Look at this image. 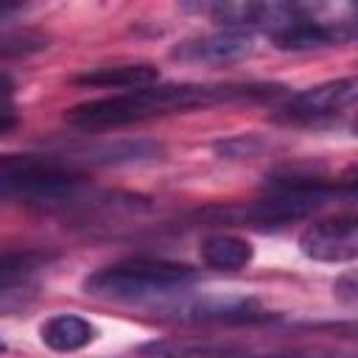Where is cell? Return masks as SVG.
<instances>
[{
    "label": "cell",
    "instance_id": "obj_3",
    "mask_svg": "<svg viewBox=\"0 0 358 358\" xmlns=\"http://www.w3.org/2000/svg\"><path fill=\"white\" fill-rule=\"evenodd\" d=\"M268 196L246 204V207H218L207 210L204 215L227 218L235 224H252V227H285L291 221L308 218L310 213L322 210L338 196V185L319 176H282L271 179Z\"/></svg>",
    "mask_w": 358,
    "mask_h": 358
},
{
    "label": "cell",
    "instance_id": "obj_8",
    "mask_svg": "<svg viewBox=\"0 0 358 358\" xmlns=\"http://www.w3.org/2000/svg\"><path fill=\"white\" fill-rule=\"evenodd\" d=\"M299 252L319 263H350L358 257V224L355 215H336L310 224L299 235Z\"/></svg>",
    "mask_w": 358,
    "mask_h": 358
},
{
    "label": "cell",
    "instance_id": "obj_19",
    "mask_svg": "<svg viewBox=\"0 0 358 358\" xmlns=\"http://www.w3.org/2000/svg\"><path fill=\"white\" fill-rule=\"evenodd\" d=\"M20 11V6L17 3H0V22L3 20H8V17H14Z\"/></svg>",
    "mask_w": 358,
    "mask_h": 358
},
{
    "label": "cell",
    "instance_id": "obj_7",
    "mask_svg": "<svg viewBox=\"0 0 358 358\" xmlns=\"http://www.w3.org/2000/svg\"><path fill=\"white\" fill-rule=\"evenodd\" d=\"M196 11L210 14L215 22H224L227 28L246 31V28H263L268 34L280 31L288 22H296L302 17H310L308 6L299 3H213V6H193Z\"/></svg>",
    "mask_w": 358,
    "mask_h": 358
},
{
    "label": "cell",
    "instance_id": "obj_15",
    "mask_svg": "<svg viewBox=\"0 0 358 358\" xmlns=\"http://www.w3.org/2000/svg\"><path fill=\"white\" fill-rule=\"evenodd\" d=\"M56 257L50 249H0V291L28 282Z\"/></svg>",
    "mask_w": 358,
    "mask_h": 358
},
{
    "label": "cell",
    "instance_id": "obj_2",
    "mask_svg": "<svg viewBox=\"0 0 358 358\" xmlns=\"http://www.w3.org/2000/svg\"><path fill=\"white\" fill-rule=\"evenodd\" d=\"M199 280V271L187 263L157 260V257H131L112 266H103L84 277L81 288L98 299H120V302H140L154 299L162 294L185 291Z\"/></svg>",
    "mask_w": 358,
    "mask_h": 358
},
{
    "label": "cell",
    "instance_id": "obj_6",
    "mask_svg": "<svg viewBox=\"0 0 358 358\" xmlns=\"http://www.w3.org/2000/svg\"><path fill=\"white\" fill-rule=\"evenodd\" d=\"M355 95H358V81L352 76L338 78V81H324V84H316L310 90L291 95L288 103L280 106L277 117L285 123H319V120H327L350 109Z\"/></svg>",
    "mask_w": 358,
    "mask_h": 358
},
{
    "label": "cell",
    "instance_id": "obj_20",
    "mask_svg": "<svg viewBox=\"0 0 358 358\" xmlns=\"http://www.w3.org/2000/svg\"><path fill=\"white\" fill-rule=\"evenodd\" d=\"M14 123H17V117H14L11 112H0V134H3V131H8Z\"/></svg>",
    "mask_w": 358,
    "mask_h": 358
},
{
    "label": "cell",
    "instance_id": "obj_11",
    "mask_svg": "<svg viewBox=\"0 0 358 358\" xmlns=\"http://www.w3.org/2000/svg\"><path fill=\"white\" fill-rule=\"evenodd\" d=\"M39 338L53 352H76L98 338V327L76 313H56L39 324Z\"/></svg>",
    "mask_w": 358,
    "mask_h": 358
},
{
    "label": "cell",
    "instance_id": "obj_13",
    "mask_svg": "<svg viewBox=\"0 0 358 358\" xmlns=\"http://www.w3.org/2000/svg\"><path fill=\"white\" fill-rule=\"evenodd\" d=\"M159 78V70L148 62L140 64H106V67H92L87 73H78L73 81L81 87H103V90H140L151 87Z\"/></svg>",
    "mask_w": 358,
    "mask_h": 358
},
{
    "label": "cell",
    "instance_id": "obj_10",
    "mask_svg": "<svg viewBox=\"0 0 358 358\" xmlns=\"http://www.w3.org/2000/svg\"><path fill=\"white\" fill-rule=\"evenodd\" d=\"M268 36L280 50H313V48H330L338 42H347L352 31L344 22H322L313 17H302Z\"/></svg>",
    "mask_w": 358,
    "mask_h": 358
},
{
    "label": "cell",
    "instance_id": "obj_5",
    "mask_svg": "<svg viewBox=\"0 0 358 358\" xmlns=\"http://www.w3.org/2000/svg\"><path fill=\"white\" fill-rule=\"evenodd\" d=\"M162 313L179 322H227V324L268 319L263 302L246 294H199L162 308Z\"/></svg>",
    "mask_w": 358,
    "mask_h": 358
},
{
    "label": "cell",
    "instance_id": "obj_12",
    "mask_svg": "<svg viewBox=\"0 0 358 358\" xmlns=\"http://www.w3.org/2000/svg\"><path fill=\"white\" fill-rule=\"evenodd\" d=\"M241 347L207 338H154L137 347V358H238Z\"/></svg>",
    "mask_w": 358,
    "mask_h": 358
},
{
    "label": "cell",
    "instance_id": "obj_16",
    "mask_svg": "<svg viewBox=\"0 0 358 358\" xmlns=\"http://www.w3.org/2000/svg\"><path fill=\"white\" fill-rule=\"evenodd\" d=\"M336 296H341L344 302H355V277L352 274H344L341 280H336Z\"/></svg>",
    "mask_w": 358,
    "mask_h": 358
},
{
    "label": "cell",
    "instance_id": "obj_17",
    "mask_svg": "<svg viewBox=\"0 0 358 358\" xmlns=\"http://www.w3.org/2000/svg\"><path fill=\"white\" fill-rule=\"evenodd\" d=\"M243 358H338L330 352H271V355H243Z\"/></svg>",
    "mask_w": 358,
    "mask_h": 358
},
{
    "label": "cell",
    "instance_id": "obj_18",
    "mask_svg": "<svg viewBox=\"0 0 358 358\" xmlns=\"http://www.w3.org/2000/svg\"><path fill=\"white\" fill-rule=\"evenodd\" d=\"M11 92H14V81H11V76H8V73H3V70H0V101H3V98H8Z\"/></svg>",
    "mask_w": 358,
    "mask_h": 358
},
{
    "label": "cell",
    "instance_id": "obj_9",
    "mask_svg": "<svg viewBox=\"0 0 358 358\" xmlns=\"http://www.w3.org/2000/svg\"><path fill=\"white\" fill-rule=\"evenodd\" d=\"M255 53V39L249 31H235V28H221L213 34L190 36L179 42L171 56L187 64H232Z\"/></svg>",
    "mask_w": 358,
    "mask_h": 358
},
{
    "label": "cell",
    "instance_id": "obj_21",
    "mask_svg": "<svg viewBox=\"0 0 358 358\" xmlns=\"http://www.w3.org/2000/svg\"><path fill=\"white\" fill-rule=\"evenodd\" d=\"M0 352H6V344H3V341H0Z\"/></svg>",
    "mask_w": 358,
    "mask_h": 358
},
{
    "label": "cell",
    "instance_id": "obj_1",
    "mask_svg": "<svg viewBox=\"0 0 358 358\" xmlns=\"http://www.w3.org/2000/svg\"><path fill=\"white\" fill-rule=\"evenodd\" d=\"M277 84H151L76 103L64 112V120L78 129H115L227 101H260L277 95Z\"/></svg>",
    "mask_w": 358,
    "mask_h": 358
},
{
    "label": "cell",
    "instance_id": "obj_4",
    "mask_svg": "<svg viewBox=\"0 0 358 358\" xmlns=\"http://www.w3.org/2000/svg\"><path fill=\"white\" fill-rule=\"evenodd\" d=\"M81 176L56 157L0 154V199H25L56 204L73 199Z\"/></svg>",
    "mask_w": 358,
    "mask_h": 358
},
{
    "label": "cell",
    "instance_id": "obj_14",
    "mask_svg": "<svg viewBox=\"0 0 358 358\" xmlns=\"http://www.w3.org/2000/svg\"><path fill=\"white\" fill-rule=\"evenodd\" d=\"M199 255H201V263L210 266V268H218V271H238V268H246L255 257V249L246 238L241 235H229V232H218V235H210L201 241L199 246Z\"/></svg>",
    "mask_w": 358,
    "mask_h": 358
}]
</instances>
